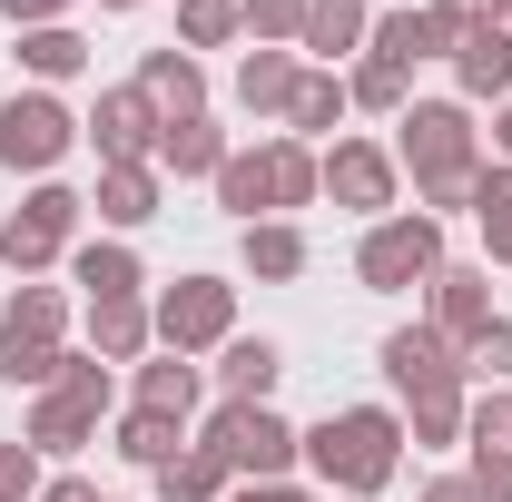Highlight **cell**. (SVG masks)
Returning <instances> with one entry per match:
<instances>
[{
    "label": "cell",
    "instance_id": "obj_41",
    "mask_svg": "<svg viewBox=\"0 0 512 502\" xmlns=\"http://www.w3.org/2000/svg\"><path fill=\"white\" fill-rule=\"evenodd\" d=\"M463 473H473V493H483V502H512V453H473Z\"/></svg>",
    "mask_w": 512,
    "mask_h": 502
},
{
    "label": "cell",
    "instance_id": "obj_2",
    "mask_svg": "<svg viewBox=\"0 0 512 502\" xmlns=\"http://www.w3.org/2000/svg\"><path fill=\"white\" fill-rule=\"evenodd\" d=\"M306 473L335 502H375L404 473V414L394 404H335L325 424H306Z\"/></svg>",
    "mask_w": 512,
    "mask_h": 502
},
{
    "label": "cell",
    "instance_id": "obj_23",
    "mask_svg": "<svg viewBox=\"0 0 512 502\" xmlns=\"http://www.w3.org/2000/svg\"><path fill=\"white\" fill-rule=\"evenodd\" d=\"M296 50H247V60H237V109H247V119H286V99H296Z\"/></svg>",
    "mask_w": 512,
    "mask_h": 502
},
{
    "label": "cell",
    "instance_id": "obj_40",
    "mask_svg": "<svg viewBox=\"0 0 512 502\" xmlns=\"http://www.w3.org/2000/svg\"><path fill=\"white\" fill-rule=\"evenodd\" d=\"M40 483H50L40 453H30L20 434H0V502H40Z\"/></svg>",
    "mask_w": 512,
    "mask_h": 502
},
{
    "label": "cell",
    "instance_id": "obj_13",
    "mask_svg": "<svg viewBox=\"0 0 512 502\" xmlns=\"http://www.w3.org/2000/svg\"><path fill=\"white\" fill-rule=\"evenodd\" d=\"M424 325H434L453 355H463V345L493 325V276H483V266H453V256H444V276L424 286Z\"/></svg>",
    "mask_w": 512,
    "mask_h": 502
},
{
    "label": "cell",
    "instance_id": "obj_34",
    "mask_svg": "<svg viewBox=\"0 0 512 502\" xmlns=\"http://www.w3.org/2000/svg\"><path fill=\"white\" fill-rule=\"evenodd\" d=\"M227 40H247V20H237V0H178V50H227Z\"/></svg>",
    "mask_w": 512,
    "mask_h": 502
},
{
    "label": "cell",
    "instance_id": "obj_25",
    "mask_svg": "<svg viewBox=\"0 0 512 502\" xmlns=\"http://www.w3.org/2000/svg\"><path fill=\"white\" fill-rule=\"evenodd\" d=\"M207 188H217V207H227L237 227H266V217H276V188H266V148H227V168H217Z\"/></svg>",
    "mask_w": 512,
    "mask_h": 502
},
{
    "label": "cell",
    "instance_id": "obj_6",
    "mask_svg": "<svg viewBox=\"0 0 512 502\" xmlns=\"http://www.w3.org/2000/svg\"><path fill=\"white\" fill-rule=\"evenodd\" d=\"M69 148H79V109H69L60 89H10V99H0V168H10V178L40 188Z\"/></svg>",
    "mask_w": 512,
    "mask_h": 502
},
{
    "label": "cell",
    "instance_id": "obj_42",
    "mask_svg": "<svg viewBox=\"0 0 512 502\" xmlns=\"http://www.w3.org/2000/svg\"><path fill=\"white\" fill-rule=\"evenodd\" d=\"M0 10H10V30H50V20L79 10V0H0Z\"/></svg>",
    "mask_w": 512,
    "mask_h": 502
},
{
    "label": "cell",
    "instance_id": "obj_36",
    "mask_svg": "<svg viewBox=\"0 0 512 502\" xmlns=\"http://www.w3.org/2000/svg\"><path fill=\"white\" fill-rule=\"evenodd\" d=\"M237 20H247L256 50H296L306 40V0H237Z\"/></svg>",
    "mask_w": 512,
    "mask_h": 502
},
{
    "label": "cell",
    "instance_id": "obj_10",
    "mask_svg": "<svg viewBox=\"0 0 512 502\" xmlns=\"http://www.w3.org/2000/svg\"><path fill=\"white\" fill-rule=\"evenodd\" d=\"M375 365H384V384H394V404H414V394H434V384H463V355H453L444 335L414 315V325H394L375 345Z\"/></svg>",
    "mask_w": 512,
    "mask_h": 502
},
{
    "label": "cell",
    "instance_id": "obj_20",
    "mask_svg": "<svg viewBox=\"0 0 512 502\" xmlns=\"http://www.w3.org/2000/svg\"><path fill=\"white\" fill-rule=\"evenodd\" d=\"M276 375H286V345H276V335H227V345H217V384H227V404H266Z\"/></svg>",
    "mask_w": 512,
    "mask_h": 502
},
{
    "label": "cell",
    "instance_id": "obj_51",
    "mask_svg": "<svg viewBox=\"0 0 512 502\" xmlns=\"http://www.w3.org/2000/svg\"><path fill=\"white\" fill-rule=\"evenodd\" d=\"M325 502H335V493H325Z\"/></svg>",
    "mask_w": 512,
    "mask_h": 502
},
{
    "label": "cell",
    "instance_id": "obj_7",
    "mask_svg": "<svg viewBox=\"0 0 512 502\" xmlns=\"http://www.w3.org/2000/svg\"><path fill=\"white\" fill-rule=\"evenodd\" d=\"M79 217H89V197L60 188V178H40V188L0 217V227H10V276H40V266H60V256L79 247Z\"/></svg>",
    "mask_w": 512,
    "mask_h": 502
},
{
    "label": "cell",
    "instance_id": "obj_9",
    "mask_svg": "<svg viewBox=\"0 0 512 502\" xmlns=\"http://www.w3.org/2000/svg\"><path fill=\"white\" fill-rule=\"evenodd\" d=\"M316 168H325V197H335L345 217H365V227L394 217V197H404V168H394V148H384V138H335Z\"/></svg>",
    "mask_w": 512,
    "mask_h": 502
},
{
    "label": "cell",
    "instance_id": "obj_47",
    "mask_svg": "<svg viewBox=\"0 0 512 502\" xmlns=\"http://www.w3.org/2000/svg\"><path fill=\"white\" fill-rule=\"evenodd\" d=\"M99 10H148V0H99Z\"/></svg>",
    "mask_w": 512,
    "mask_h": 502
},
{
    "label": "cell",
    "instance_id": "obj_32",
    "mask_svg": "<svg viewBox=\"0 0 512 502\" xmlns=\"http://www.w3.org/2000/svg\"><path fill=\"white\" fill-rule=\"evenodd\" d=\"M0 335L60 345V335H69V296H60V286H30V276H20V286H10V315H0Z\"/></svg>",
    "mask_w": 512,
    "mask_h": 502
},
{
    "label": "cell",
    "instance_id": "obj_29",
    "mask_svg": "<svg viewBox=\"0 0 512 502\" xmlns=\"http://www.w3.org/2000/svg\"><path fill=\"white\" fill-rule=\"evenodd\" d=\"M148 483H158V502H227V493H237V473H227L197 434H188V453H178V463H158Z\"/></svg>",
    "mask_w": 512,
    "mask_h": 502
},
{
    "label": "cell",
    "instance_id": "obj_44",
    "mask_svg": "<svg viewBox=\"0 0 512 502\" xmlns=\"http://www.w3.org/2000/svg\"><path fill=\"white\" fill-rule=\"evenodd\" d=\"M40 502H99V483H79V473H50V483H40Z\"/></svg>",
    "mask_w": 512,
    "mask_h": 502
},
{
    "label": "cell",
    "instance_id": "obj_15",
    "mask_svg": "<svg viewBox=\"0 0 512 502\" xmlns=\"http://www.w3.org/2000/svg\"><path fill=\"white\" fill-rule=\"evenodd\" d=\"M69 286L89 296V306H109V296H148V266L128 237H79L69 247Z\"/></svg>",
    "mask_w": 512,
    "mask_h": 502
},
{
    "label": "cell",
    "instance_id": "obj_1",
    "mask_svg": "<svg viewBox=\"0 0 512 502\" xmlns=\"http://www.w3.org/2000/svg\"><path fill=\"white\" fill-rule=\"evenodd\" d=\"M394 168H414L424 217L473 207V178H483V128H473V109L463 99H414L394 119Z\"/></svg>",
    "mask_w": 512,
    "mask_h": 502
},
{
    "label": "cell",
    "instance_id": "obj_28",
    "mask_svg": "<svg viewBox=\"0 0 512 502\" xmlns=\"http://www.w3.org/2000/svg\"><path fill=\"white\" fill-rule=\"evenodd\" d=\"M197 394H207L197 355H168V345H158V355H138V404H158V414H178V424H188Z\"/></svg>",
    "mask_w": 512,
    "mask_h": 502
},
{
    "label": "cell",
    "instance_id": "obj_33",
    "mask_svg": "<svg viewBox=\"0 0 512 502\" xmlns=\"http://www.w3.org/2000/svg\"><path fill=\"white\" fill-rule=\"evenodd\" d=\"M473 217H483L493 266H512V168H493V158H483V178H473Z\"/></svg>",
    "mask_w": 512,
    "mask_h": 502
},
{
    "label": "cell",
    "instance_id": "obj_50",
    "mask_svg": "<svg viewBox=\"0 0 512 502\" xmlns=\"http://www.w3.org/2000/svg\"><path fill=\"white\" fill-rule=\"evenodd\" d=\"M503 20H512V10H503Z\"/></svg>",
    "mask_w": 512,
    "mask_h": 502
},
{
    "label": "cell",
    "instance_id": "obj_16",
    "mask_svg": "<svg viewBox=\"0 0 512 502\" xmlns=\"http://www.w3.org/2000/svg\"><path fill=\"white\" fill-rule=\"evenodd\" d=\"M365 30H375V10H355V0H306L296 60L306 69H345V60H365Z\"/></svg>",
    "mask_w": 512,
    "mask_h": 502
},
{
    "label": "cell",
    "instance_id": "obj_31",
    "mask_svg": "<svg viewBox=\"0 0 512 502\" xmlns=\"http://www.w3.org/2000/svg\"><path fill=\"white\" fill-rule=\"evenodd\" d=\"M345 109H375V119H404V109H414V79H404L394 60H375V50H365V60H345Z\"/></svg>",
    "mask_w": 512,
    "mask_h": 502
},
{
    "label": "cell",
    "instance_id": "obj_21",
    "mask_svg": "<svg viewBox=\"0 0 512 502\" xmlns=\"http://www.w3.org/2000/svg\"><path fill=\"white\" fill-rule=\"evenodd\" d=\"M109 453L138 463V473H158V463H178V453H188V424H178V414H158V404H128L119 434H109Z\"/></svg>",
    "mask_w": 512,
    "mask_h": 502
},
{
    "label": "cell",
    "instance_id": "obj_12",
    "mask_svg": "<svg viewBox=\"0 0 512 502\" xmlns=\"http://www.w3.org/2000/svg\"><path fill=\"white\" fill-rule=\"evenodd\" d=\"M453 99H463V109H473V99L503 109L512 99V20L473 10V30H463V50H453Z\"/></svg>",
    "mask_w": 512,
    "mask_h": 502
},
{
    "label": "cell",
    "instance_id": "obj_35",
    "mask_svg": "<svg viewBox=\"0 0 512 502\" xmlns=\"http://www.w3.org/2000/svg\"><path fill=\"white\" fill-rule=\"evenodd\" d=\"M60 355H69V345H30V335H0V384H10V394H50Z\"/></svg>",
    "mask_w": 512,
    "mask_h": 502
},
{
    "label": "cell",
    "instance_id": "obj_4",
    "mask_svg": "<svg viewBox=\"0 0 512 502\" xmlns=\"http://www.w3.org/2000/svg\"><path fill=\"white\" fill-rule=\"evenodd\" d=\"M434 276H444V217H424V207H394L355 237V286L365 296H414Z\"/></svg>",
    "mask_w": 512,
    "mask_h": 502
},
{
    "label": "cell",
    "instance_id": "obj_27",
    "mask_svg": "<svg viewBox=\"0 0 512 502\" xmlns=\"http://www.w3.org/2000/svg\"><path fill=\"white\" fill-rule=\"evenodd\" d=\"M10 60L30 69V89H60V79L89 69V40H79L69 20H50V30H20V50H10Z\"/></svg>",
    "mask_w": 512,
    "mask_h": 502
},
{
    "label": "cell",
    "instance_id": "obj_37",
    "mask_svg": "<svg viewBox=\"0 0 512 502\" xmlns=\"http://www.w3.org/2000/svg\"><path fill=\"white\" fill-rule=\"evenodd\" d=\"M463 443H473V453H512V384H483V394H473Z\"/></svg>",
    "mask_w": 512,
    "mask_h": 502
},
{
    "label": "cell",
    "instance_id": "obj_46",
    "mask_svg": "<svg viewBox=\"0 0 512 502\" xmlns=\"http://www.w3.org/2000/svg\"><path fill=\"white\" fill-rule=\"evenodd\" d=\"M493 148H503V168H512V99L493 109Z\"/></svg>",
    "mask_w": 512,
    "mask_h": 502
},
{
    "label": "cell",
    "instance_id": "obj_18",
    "mask_svg": "<svg viewBox=\"0 0 512 502\" xmlns=\"http://www.w3.org/2000/svg\"><path fill=\"white\" fill-rule=\"evenodd\" d=\"M89 355H99V365H138V355H158V315H148V296H109V306H89Z\"/></svg>",
    "mask_w": 512,
    "mask_h": 502
},
{
    "label": "cell",
    "instance_id": "obj_38",
    "mask_svg": "<svg viewBox=\"0 0 512 502\" xmlns=\"http://www.w3.org/2000/svg\"><path fill=\"white\" fill-rule=\"evenodd\" d=\"M463 384H512V315H493V325L463 345Z\"/></svg>",
    "mask_w": 512,
    "mask_h": 502
},
{
    "label": "cell",
    "instance_id": "obj_17",
    "mask_svg": "<svg viewBox=\"0 0 512 502\" xmlns=\"http://www.w3.org/2000/svg\"><path fill=\"white\" fill-rule=\"evenodd\" d=\"M138 89H148V109L158 119H207V69L168 40V50H138Z\"/></svg>",
    "mask_w": 512,
    "mask_h": 502
},
{
    "label": "cell",
    "instance_id": "obj_5",
    "mask_svg": "<svg viewBox=\"0 0 512 502\" xmlns=\"http://www.w3.org/2000/svg\"><path fill=\"white\" fill-rule=\"evenodd\" d=\"M197 443H207L237 483H296V463H306V434H296L276 404H217Z\"/></svg>",
    "mask_w": 512,
    "mask_h": 502
},
{
    "label": "cell",
    "instance_id": "obj_45",
    "mask_svg": "<svg viewBox=\"0 0 512 502\" xmlns=\"http://www.w3.org/2000/svg\"><path fill=\"white\" fill-rule=\"evenodd\" d=\"M424 502H483V493H473V473H434V483H424Z\"/></svg>",
    "mask_w": 512,
    "mask_h": 502
},
{
    "label": "cell",
    "instance_id": "obj_49",
    "mask_svg": "<svg viewBox=\"0 0 512 502\" xmlns=\"http://www.w3.org/2000/svg\"><path fill=\"white\" fill-rule=\"evenodd\" d=\"M355 10H375V0H355Z\"/></svg>",
    "mask_w": 512,
    "mask_h": 502
},
{
    "label": "cell",
    "instance_id": "obj_26",
    "mask_svg": "<svg viewBox=\"0 0 512 502\" xmlns=\"http://www.w3.org/2000/svg\"><path fill=\"white\" fill-rule=\"evenodd\" d=\"M394 414H404V443L444 453V443H463V414H473V384H434V394H414V404H394Z\"/></svg>",
    "mask_w": 512,
    "mask_h": 502
},
{
    "label": "cell",
    "instance_id": "obj_39",
    "mask_svg": "<svg viewBox=\"0 0 512 502\" xmlns=\"http://www.w3.org/2000/svg\"><path fill=\"white\" fill-rule=\"evenodd\" d=\"M414 30H424V60H453L463 30H473V10L463 0H414Z\"/></svg>",
    "mask_w": 512,
    "mask_h": 502
},
{
    "label": "cell",
    "instance_id": "obj_8",
    "mask_svg": "<svg viewBox=\"0 0 512 502\" xmlns=\"http://www.w3.org/2000/svg\"><path fill=\"white\" fill-rule=\"evenodd\" d=\"M148 315H158V345H168V355H217V345L237 335V286H227V276H178Z\"/></svg>",
    "mask_w": 512,
    "mask_h": 502
},
{
    "label": "cell",
    "instance_id": "obj_22",
    "mask_svg": "<svg viewBox=\"0 0 512 502\" xmlns=\"http://www.w3.org/2000/svg\"><path fill=\"white\" fill-rule=\"evenodd\" d=\"M227 168V128L217 119H168L158 128V178H217Z\"/></svg>",
    "mask_w": 512,
    "mask_h": 502
},
{
    "label": "cell",
    "instance_id": "obj_3",
    "mask_svg": "<svg viewBox=\"0 0 512 502\" xmlns=\"http://www.w3.org/2000/svg\"><path fill=\"white\" fill-rule=\"evenodd\" d=\"M109 394H119V375H109L99 355H60L50 394H30V424H20V443H30L40 463L89 453V443H99V414H109Z\"/></svg>",
    "mask_w": 512,
    "mask_h": 502
},
{
    "label": "cell",
    "instance_id": "obj_14",
    "mask_svg": "<svg viewBox=\"0 0 512 502\" xmlns=\"http://www.w3.org/2000/svg\"><path fill=\"white\" fill-rule=\"evenodd\" d=\"M99 227L109 237H128V227H148L158 207H168V178H158V158H119V168H99Z\"/></svg>",
    "mask_w": 512,
    "mask_h": 502
},
{
    "label": "cell",
    "instance_id": "obj_30",
    "mask_svg": "<svg viewBox=\"0 0 512 502\" xmlns=\"http://www.w3.org/2000/svg\"><path fill=\"white\" fill-rule=\"evenodd\" d=\"M266 188H276V217H296V207H316L325 197V168L306 138H266Z\"/></svg>",
    "mask_w": 512,
    "mask_h": 502
},
{
    "label": "cell",
    "instance_id": "obj_19",
    "mask_svg": "<svg viewBox=\"0 0 512 502\" xmlns=\"http://www.w3.org/2000/svg\"><path fill=\"white\" fill-rule=\"evenodd\" d=\"M306 227H296V217H266V227H237V266H247V276H266V286H296V276H306Z\"/></svg>",
    "mask_w": 512,
    "mask_h": 502
},
{
    "label": "cell",
    "instance_id": "obj_24",
    "mask_svg": "<svg viewBox=\"0 0 512 502\" xmlns=\"http://www.w3.org/2000/svg\"><path fill=\"white\" fill-rule=\"evenodd\" d=\"M286 138H306L316 148L325 128H345V69H296V99H286Z\"/></svg>",
    "mask_w": 512,
    "mask_h": 502
},
{
    "label": "cell",
    "instance_id": "obj_11",
    "mask_svg": "<svg viewBox=\"0 0 512 502\" xmlns=\"http://www.w3.org/2000/svg\"><path fill=\"white\" fill-rule=\"evenodd\" d=\"M158 109H148V89L119 79V89H99V109L79 119V138H99V168H119V158H158Z\"/></svg>",
    "mask_w": 512,
    "mask_h": 502
},
{
    "label": "cell",
    "instance_id": "obj_43",
    "mask_svg": "<svg viewBox=\"0 0 512 502\" xmlns=\"http://www.w3.org/2000/svg\"><path fill=\"white\" fill-rule=\"evenodd\" d=\"M227 502H325V493H306V483H237Z\"/></svg>",
    "mask_w": 512,
    "mask_h": 502
},
{
    "label": "cell",
    "instance_id": "obj_48",
    "mask_svg": "<svg viewBox=\"0 0 512 502\" xmlns=\"http://www.w3.org/2000/svg\"><path fill=\"white\" fill-rule=\"evenodd\" d=\"M0 266H10V227H0Z\"/></svg>",
    "mask_w": 512,
    "mask_h": 502
}]
</instances>
